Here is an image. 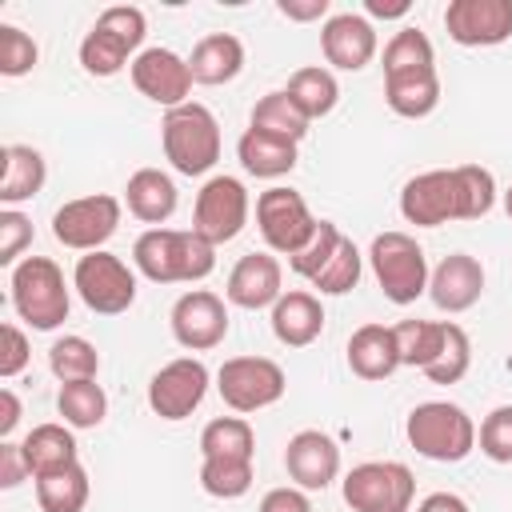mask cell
Segmentation results:
<instances>
[{
  "mask_svg": "<svg viewBox=\"0 0 512 512\" xmlns=\"http://www.w3.org/2000/svg\"><path fill=\"white\" fill-rule=\"evenodd\" d=\"M132 264L140 276L152 284H196L212 276L216 268V248L200 240L192 228H148L132 244Z\"/></svg>",
  "mask_w": 512,
  "mask_h": 512,
  "instance_id": "6da1fadb",
  "label": "cell"
},
{
  "mask_svg": "<svg viewBox=\"0 0 512 512\" xmlns=\"http://www.w3.org/2000/svg\"><path fill=\"white\" fill-rule=\"evenodd\" d=\"M160 144H164V160L180 176H204L220 160V124H216L212 108L188 100V104L164 112Z\"/></svg>",
  "mask_w": 512,
  "mask_h": 512,
  "instance_id": "7a4b0ae2",
  "label": "cell"
},
{
  "mask_svg": "<svg viewBox=\"0 0 512 512\" xmlns=\"http://www.w3.org/2000/svg\"><path fill=\"white\" fill-rule=\"evenodd\" d=\"M12 308L16 316L36 328V332H52L68 320V308H72V296H68V284H64V272L56 260L48 256H24L16 268H12Z\"/></svg>",
  "mask_w": 512,
  "mask_h": 512,
  "instance_id": "3957f363",
  "label": "cell"
},
{
  "mask_svg": "<svg viewBox=\"0 0 512 512\" xmlns=\"http://www.w3.org/2000/svg\"><path fill=\"white\" fill-rule=\"evenodd\" d=\"M408 444L436 464H460L476 448V424L460 404L448 400H424L404 420Z\"/></svg>",
  "mask_w": 512,
  "mask_h": 512,
  "instance_id": "277c9868",
  "label": "cell"
},
{
  "mask_svg": "<svg viewBox=\"0 0 512 512\" xmlns=\"http://www.w3.org/2000/svg\"><path fill=\"white\" fill-rule=\"evenodd\" d=\"M144 36H148V20H144L140 8H132V4H112V8H104V12L96 16L92 32L80 40V64H84V72H88V76H100V80L116 76V72L128 64V56H132V60L140 56L136 48L144 44ZM128 68H132V64H128Z\"/></svg>",
  "mask_w": 512,
  "mask_h": 512,
  "instance_id": "5b68a950",
  "label": "cell"
},
{
  "mask_svg": "<svg viewBox=\"0 0 512 512\" xmlns=\"http://www.w3.org/2000/svg\"><path fill=\"white\" fill-rule=\"evenodd\" d=\"M368 264H372V276L384 292V300L392 304H416L424 292H428V256L424 248L416 244V236L408 232H380L368 248Z\"/></svg>",
  "mask_w": 512,
  "mask_h": 512,
  "instance_id": "8992f818",
  "label": "cell"
},
{
  "mask_svg": "<svg viewBox=\"0 0 512 512\" xmlns=\"http://www.w3.org/2000/svg\"><path fill=\"white\" fill-rule=\"evenodd\" d=\"M340 492L352 512H408L416 500V476L400 460H364L344 476Z\"/></svg>",
  "mask_w": 512,
  "mask_h": 512,
  "instance_id": "52a82bcc",
  "label": "cell"
},
{
  "mask_svg": "<svg viewBox=\"0 0 512 512\" xmlns=\"http://www.w3.org/2000/svg\"><path fill=\"white\" fill-rule=\"evenodd\" d=\"M72 288L96 316H120L136 304V272L116 252H84L72 268Z\"/></svg>",
  "mask_w": 512,
  "mask_h": 512,
  "instance_id": "ba28073f",
  "label": "cell"
},
{
  "mask_svg": "<svg viewBox=\"0 0 512 512\" xmlns=\"http://www.w3.org/2000/svg\"><path fill=\"white\" fill-rule=\"evenodd\" d=\"M284 388H288V376H284V368H280L276 360H268V356H232V360H224L220 372H216V392H220V400H224L232 412H240V416L260 412V408H272V404L284 396Z\"/></svg>",
  "mask_w": 512,
  "mask_h": 512,
  "instance_id": "9c48e42d",
  "label": "cell"
},
{
  "mask_svg": "<svg viewBox=\"0 0 512 512\" xmlns=\"http://www.w3.org/2000/svg\"><path fill=\"white\" fill-rule=\"evenodd\" d=\"M256 228L264 236V244L280 256H296L320 228V220L312 216L308 200L296 188H264L256 196Z\"/></svg>",
  "mask_w": 512,
  "mask_h": 512,
  "instance_id": "30bf717a",
  "label": "cell"
},
{
  "mask_svg": "<svg viewBox=\"0 0 512 512\" xmlns=\"http://www.w3.org/2000/svg\"><path fill=\"white\" fill-rule=\"evenodd\" d=\"M120 212H124L120 200L108 192L76 196L52 212V236H56V244H64L72 252H100L116 236Z\"/></svg>",
  "mask_w": 512,
  "mask_h": 512,
  "instance_id": "8fae6325",
  "label": "cell"
},
{
  "mask_svg": "<svg viewBox=\"0 0 512 512\" xmlns=\"http://www.w3.org/2000/svg\"><path fill=\"white\" fill-rule=\"evenodd\" d=\"M248 212H252V200H248L244 180H236V176H212L196 192L192 232L200 240H208L212 248H220V244H228V240H236L244 232Z\"/></svg>",
  "mask_w": 512,
  "mask_h": 512,
  "instance_id": "7c38bea8",
  "label": "cell"
},
{
  "mask_svg": "<svg viewBox=\"0 0 512 512\" xmlns=\"http://www.w3.org/2000/svg\"><path fill=\"white\" fill-rule=\"evenodd\" d=\"M208 384H212V376H208L204 360H196V356H176V360H168V364L148 380V408H152L160 420H184V416H192V412L204 404Z\"/></svg>",
  "mask_w": 512,
  "mask_h": 512,
  "instance_id": "4fadbf2b",
  "label": "cell"
},
{
  "mask_svg": "<svg viewBox=\"0 0 512 512\" xmlns=\"http://www.w3.org/2000/svg\"><path fill=\"white\" fill-rule=\"evenodd\" d=\"M400 216L416 228H440L448 220H460V188L452 168H432L412 176L400 188Z\"/></svg>",
  "mask_w": 512,
  "mask_h": 512,
  "instance_id": "5bb4252c",
  "label": "cell"
},
{
  "mask_svg": "<svg viewBox=\"0 0 512 512\" xmlns=\"http://www.w3.org/2000/svg\"><path fill=\"white\" fill-rule=\"evenodd\" d=\"M168 324H172V336H176L180 348L208 352V348L224 344V336H228V308H224V300L216 292L192 288L172 304Z\"/></svg>",
  "mask_w": 512,
  "mask_h": 512,
  "instance_id": "9a60e30c",
  "label": "cell"
},
{
  "mask_svg": "<svg viewBox=\"0 0 512 512\" xmlns=\"http://www.w3.org/2000/svg\"><path fill=\"white\" fill-rule=\"evenodd\" d=\"M444 28L460 48H496L512 36V0H452Z\"/></svg>",
  "mask_w": 512,
  "mask_h": 512,
  "instance_id": "2e32d148",
  "label": "cell"
},
{
  "mask_svg": "<svg viewBox=\"0 0 512 512\" xmlns=\"http://www.w3.org/2000/svg\"><path fill=\"white\" fill-rule=\"evenodd\" d=\"M132 84L140 96H148L152 104L160 108H180L188 104V92H192V68L184 56H176L172 48H144L136 60H132Z\"/></svg>",
  "mask_w": 512,
  "mask_h": 512,
  "instance_id": "e0dca14e",
  "label": "cell"
},
{
  "mask_svg": "<svg viewBox=\"0 0 512 512\" xmlns=\"http://www.w3.org/2000/svg\"><path fill=\"white\" fill-rule=\"evenodd\" d=\"M288 480L304 492H324L340 476V444L320 428H300L284 448Z\"/></svg>",
  "mask_w": 512,
  "mask_h": 512,
  "instance_id": "ac0fdd59",
  "label": "cell"
},
{
  "mask_svg": "<svg viewBox=\"0 0 512 512\" xmlns=\"http://www.w3.org/2000/svg\"><path fill=\"white\" fill-rule=\"evenodd\" d=\"M224 296L232 308H244V312H260V308H272L280 296H284V268L272 252H248L232 264L228 272V284H224Z\"/></svg>",
  "mask_w": 512,
  "mask_h": 512,
  "instance_id": "d6986e66",
  "label": "cell"
},
{
  "mask_svg": "<svg viewBox=\"0 0 512 512\" xmlns=\"http://www.w3.org/2000/svg\"><path fill=\"white\" fill-rule=\"evenodd\" d=\"M376 48H380L376 28H372V20L360 16V12H336V16H328L324 28H320V52H324V60H328L332 68H340V72H360V68H368L372 56H376Z\"/></svg>",
  "mask_w": 512,
  "mask_h": 512,
  "instance_id": "ffe728a7",
  "label": "cell"
},
{
  "mask_svg": "<svg viewBox=\"0 0 512 512\" xmlns=\"http://www.w3.org/2000/svg\"><path fill=\"white\" fill-rule=\"evenodd\" d=\"M428 296L440 312L456 316V312H468L476 308V300L484 296V264L468 252H452L444 256L432 276H428Z\"/></svg>",
  "mask_w": 512,
  "mask_h": 512,
  "instance_id": "44dd1931",
  "label": "cell"
},
{
  "mask_svg": "<svg viewBox=\"0 0 512 512\" xmlns=\"http://www.w3.org/2000/svg\"><path fill=\"white\" fill-rule=\"evenodd\" d=\"M348 368L360 380H388L400 368L396 332L388 324H360L348 336Z\"/></svg>",
  "mask_w": 512,
  "mask_h": 512,
  "instance_id": "7402d4cb",
  "label": "cell"
},
{
  "mask_svg": "<svg viewBox=\"0 0 512 512\" xmlns=\"http://www.w3.org/2000/svg\"><path fill=\"white\" fill-rule=\"evenodd\" d=\"M124 204H128V212L136 220L160 228L176 212L180 192H176V180L168 172H160V168H136L128 176V184H124Z\"/></svg>",
  "mask_w": 512,
  "mask_h": 512,
  "instance_id": "603a6c76",
  "label": "cell"
},
{
  "mask_svg": "<svg viewBox=\"0 0 512 512\" xmlns=\"http://www.w3.org/2000/svg\"><path fill=\"white\" fill-rule=\"evenodd\" d=\"M324 332V308L316 292H284L272 304V336L284 348H308Z\"/></svg>",
  "mask_w": 512,
  "mask_h": 512,
  "instance_id": "cb8c5ba5",
  "label": "cell"
},
{
  "mask_svg": "<svg viewBox=\"0 0 512 512\" xmlns=\"http://www.w3.org/2000/svg\"><path fill=\"white\" fill-rule=\"evenodd\" d=\"M188 68H192L196 84H208V88L232 84L244 72V44H240V36H232V32L200 36L192 56H188Z\"/></svg>",
  "mask_w": 512,
  "mask_h": 512,
  "instance_id": "d4e9b609",
  "label": "cell"
},
{
  "mask_svg": "<svg viewBox=\"0 0 512 512\" xmlns=\"http://www.w3.org/2000/svg\"><path fill=\"white\" fill-rule=\"evenodd\" d=\"M236 160L256 180H280L296 168V144L260 128H244V136L236 140Z\"/></svg>",
  "mask_w": 512,
  "mask_h": 512,
  "instance_id": "484cf974",
  "label": "cell"
},
{
  "mask_svg": "<svg viewBox=\"0 0 512 512\" xmlns=\"http://www.w3.org/2000/svg\"><path fill=\"white\" fill-rule=\"evenodd\" d=\"M0 160H4V168H0V204L4 208H16L44 188L48 164L32 144H4Z\"/></svg>",
  "mask_w": 512,
  "mask_h": 512,
  "instance_id": "4316f807",
  "label": "cell"
},
{
  "mask_svg": "<svg viewBox=\"0 0 512 512\" xmlns=\"http://www.w3.org/2000/svg\"><path fill=\"white\" fill-rule=\"evenodd\" d=\"M20 452H24V460H28L32 480L80 464V448H76V436H72L68 424H36V428L20 440Z\"/></svg>",
  "mask_w": 512,
  "mask_h": 512,
  "instance_id": "83f0119b",
  "label": "cell"
},
{
  "mask_svg": "<svg viewBox=\"0 0 512 512\" xmlns=\"http://www.w3.org/2000/svg\"><path fill=\"white\" fill-rule=\"evenodd\" d=\"M384 100L396 116L404 120H424L436 112L440 104V76L436 68L424 72H400V76H384Z\"/></svg>",
  "mask_w": 512,
  "mask_h": 512,
  "instance_id": "f1b7e54d",
  "label": "cell"
},
{
  "mask_svg": "<svg viewBox=\"0 0 512 512\" xmlns=\"http://www.w3.org/2000/svg\"><path fill=\"white\" fill-rule=\"evenodd\" d=\"M284 92L292 96V104H296L308 120H320V116H328V112L340 104V84H336V76H332L328 68H320V64L296 68V72L288 76V88H284Z\"/></svg>",
  "mask_w": 512,
  "mask_h": 512,
  "instance_id": "f546056e",
  "label": "cell"
},
{
  "mask_svg": "<svg viewBox=\"0 0 512 512\" xmlns=\"http://www.w3.org/2000/svg\"><path fill=\"white\" fill-rule=\"evenodd\" d=\"M88 496H92V484H88V468L84 464L36 476V504H40V512H84Z\"/></svg>",
  "mask_w": 512,
  "mask_h": 512,
  "instance_id": "4dcf8cb0",
  "label": "cell"
},
{
  "mask_svg": "<svg viewBox=\"0 0 512 512\" xmlns=\"http://www.w3.org/2000/svg\"><path fill=\"white\" fill-rule=\"evenodd\" d=\"M200 456H224V460H252L256 456V432L244 416H216L200 432Z\"/></svg>",
  "mask_w": 512,
  "mask_h": 512,
  "instance_id": "1f68e13d",
  "label": "cell"
},
{
  "mask_svg": "<svg viewBox=\"0 0 512 512\" xmlns=\"http://www.w3.org/2000/svg\"><path fill=\"white\" fill-rule=\"evenodd\" d=\"M308 124H312V120L292 104L288 92H268V96H260L256 108H252V120H248V128L284 136V140H292V144H300V140L308 136Z\"/></svg>",
  "mask_w": 512,
  "mask_h": 512,
  "instance_id": "d6a6232c",
  "label": "cell"
},
{
  "mask_svg": "<svg viewBox=\"0 0 512 512\" xmlns=\"http://www.w3.org/2000/svg\"><path fill=\"white\" fill-rule=\"evenodd\" d=\"M444 328H448V320H400V324H392L396 348H400V368L424 372L444 344Z\"/></svg>",
  "mask_w": 512,
  "mask_h": 512,
  "instance_id": "836d02e7",
  "label": "cell"
},
{
  "mask_svg": "<svg viewBox=\"0 0 512 512\" xmlns=\"http://www.w3.org/2000/svg\"><path fill=\"white\" fill-rule=\"evenodd\" d=\"M56 412L64 416L68 428H96L108 416V396L96 380H76V384H60L56 396Z\"/></svg>",
  "mask_w": 512,
  "mask_h": 512,
  "instance_id": "e575fe53",
  "label": "cell"
},
{
  "mask_svg": "<svg viewBox=\"0 0 512 512\" xmlns=\"http://www.w3.org/2000/svg\"><path fill=\"white\" fill-rule=\"evenodd\" d=\"M48 368L60 384H76V380H96L100 372V352L92 340L84 336H60L48 348Z\"/></svg>",
  "mask_w": 512,
  "mask_h": 512,
  "instance_id": "d590c367",
  "label": "cell"
},
{
  "mask_svg": "<svg viewBox=\"0 0 512 512\" xmlns=\"http://www.w3.org/2000/svg\"><path fill=\"white\" fill-rule=\"evenodd\" d=\"M436 68V48L420 28H400L388 44H384V76H400V72H424Z\"/></svg>",
  "mask_w": 512,
  "mask_h": 512,
  "instance_id": "8d00e7d4",
  "label": "cell"
},
{
  "mask_svg": "<svg viewBox=\"0 0 512 512\" xmlns=\"http://www.w3.org/2000/svg\"><path fill=\"white\" fill-rule=\"evenodd\" d=\"M252 480H256L252 460H224V456L200 460V488L216 500H240L252 488Z\"/></svg>",
  "mask_w": 512,
  "mask_h": 512,
  "instance_id": "74e56055",
  "label": "cell"
},
{
  "mask_svg": "<svg viewBox=\"0 0 512 512\" xmlns=\"http://www.w3.org/2000/svg\"><path fill=\"white\" fill-rule=\"evenodd\" d=\"M468 368H472V340H468V332H464L460 324L448 320L444 344H440L436 360L424 368V376H428L432 384H456V380L468 376Z\"/></svg>",
  "mask_w": 512,
  "mask_h": 512,
  "instance_id": "f35d334b",
  "label": "cell"
},
{
  "mask_svg": "<svg viewBox=\"0 0 512 512\" xmlns=\"http://www.w3.org/2000/svg\"><path fill=\"white\" fill-rule=\"evenodd\" d=\"M360 272H364V256H360V248L344 236L340 248H336V256L312 276V288H316L320 296H344V292H352V288L360 284Z\"/></svg>",
  "mask_w": 512,
  "mask_h": 512,
  "instance_id": "ab89813d",
  "label": "cell"
},
{
  "mask_svg": "<svg viewBox=\"0 0 512 512\" xmlns=\"http://www.w3.org/2000/svg\"><path fill=\"white\" fill-rule=\"evenodd\" d=\"M452 172H456V188H460V220L488 216L496 204V176L480 164H460Z\"/></svg>",
  "mask_w": 512,
  "mask_h": 512,
  "instance_id": "60d3db41",
  "label": "cell"
},
{
  "mask_svg": "<svg viewBox=\"0 0 512 512\" xmlns=\"http://www.w3.org/2000/svg\"><path fill=\"white\" fill-rule=\"evenodd\" d=\"M340 240H344V232L332 224V220H320V228H316V236L296 252V256H288V268L296 272V276H304L308 284H312V276L336 256V248H340Z\"/></svg>",
  "mask_w": 512,
  "mask_h": 512,
  "instance_id": "b9f144b4",
  "label": "cell"
},
{
  "mask_svg": "<svg viewBox=\"0 0 512 512\" xmlns=\"http://www.w3.org/2000/svg\"><path fill=\"white\" fill-rule=\"evenodd\" d=\"M36 60H40L36 40L16 24H0V76H12V80L28 76L36 68Z\"/></svg>",
  "mask_w": 512,
  "mask_h": 512,
  "instance_id": "7bdbcfd3",
  "label": "cell"
},
{
  "mask_svg": "<svg viewBox=\"0 0 512 512\" xmlns=\"http://www.w3.org/2000/svg\"><path fill=\"white\" fill-rule=\"evenodd\" d=\"M476 444L492 464H512V404H500L480 420Z\"/></svg>",
  "mask_w": 512,
  "mask_h": 512,
  "instance_id": "ee69618b",
  "label": "cell"
},
{
  "mask_svg": "<svg viewBox=\"0 0 512 512\" xmlns=\"http://www.w3.org/2000/svg\"><path fill=\"white\" fill-rule=\"evenodd\" d=\"M32 244V220L16 208H0V264L16 268L20 252Z\"/></svg>",
  "mask_w": 512,
  "mask_h": 512,
  "instance_id": "f6af8a7d",
  "label": "cell"
},
{
  "mask_svg": "<svg viewBox=\"0 0 512 512\" xmlns=\"http://www.w3.org/2000/svg\"><path fill=\"white\" fill-rule=\"evenodd\" d=\"M28 360H32V344H28V336L8 320V324L0 328V376H4V380L20 376V372L28 368Z\"/></svg>",
  "mask_w": 512,
  "mask_h": 512,
  "instance_id": "bcb514c9",
  "label": "cell"
},
{
  "mask_svg": "<svg viewBox=\"0 0 512 512\" xmlns=\"http://www.w3.org/2000/svg\"><path fill=\"white\" fill-rule=\"evenodd\" d=\"M256 512H312V500H308L304 488L284 484V488H268L260 496V508Z\"/></svg>",
  "mask_w": 512,
  "mask_h": 512,
  "instance_id": "7dc6e473",
  "label": "cell"
},
{
  "mask_svg": "<svg viewBox=\"0 0 512 512\" xmlns=\"http://www.w3.org/2000/svg\"><path fill=\"white\" fill-rule=\"evenodd\" d=\"M28 476H32V472H28V460H24L20 444L4 440V444H0V488L8 492V488H16V484L28 480Z\"/></svg>",
  "mask_w": 512,
  "mask_h": 512,
  "instance_id": "c3c4849f",
  "label": "cell"
},
{
  "mask_svg": "<svg viewBox=\"0 0 512 512\" xmlns=\"http://www.w3.org/2000/svg\"><path fill=\"white\" fill-rule=\"evenodd\" d=\"M276 8H280V16H288V20H324L328 16V0H276Z\"/></svg>",
  "mask_w": 512,
  "mask_h": 512,
  "instance_id": "681fc988",
  "label": "cell"
},
{
  "mask_svg": "<svg viewBox=\"0 0 512 512\" xmlns=\"http://www.w3.org/2000/svg\"><path fill=\"white\" fill-rule=\"evenodd\" d=\"M416 512H468V504H464V496H456V492H428V496L416 504Z\"/></svg>",
  "mask_w": 512,
  "mask_h": 512,
  "instance_id": "f907efd6",
  "label": "cell"
},
{
  "mask_svg": "<svg viewBox=\"0 0 512 512\" xmlns=\"http://www.w3.org/2000/svg\"><path fill=\"white\" fill-rule=\"evenodd\" d=\"M16 424H20V400L12 388H0V440H8Z\"/></svg>",
  "mask_w": 512,
  "mask_h": 512,
  "instance_id": "816d5d0a",
  "label": "cell"
},
{
  "mask_svg": "<svg viewBox=\"0 0 512 512\" xmlns=\"http://www.w3.org/2000/svg\"><path fill=\"white\" fill-rule=\"evenodd\" d=\"M364 12L376 20H400L412 12V0H364Z\"/></svg>",
  "mask_w": 512,
  "mask_h": 512,
  "instance_id": "f5cc1de1",
  "label": "cell"
},
{
  "mask_svg": "<svg viewBox=\"0 0 512 512\" xmlns=\"http://www.w3.org/2000/svg\"><path fill=\"white\" fill-rule=\"evenodd\" d=\"M504 212H508V220H512V184H508V192H504Z\"/></svg>",
  "mask_w": 512,
  "mask_h": 512,
  "instance_id": "db71d44e",
  "label": "cell"
}]
</instances>
